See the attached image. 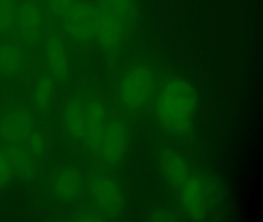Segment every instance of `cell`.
Returning a JSON list of instances; mask_svg holds the SVG:
<instances>
[{
  "label": "cell",
  "mask_w": 263,
  "mask_h": 222,
  "mask_svg": "<svg viewBox=\"0 0 263 222\" xmlns=\"http://www.w3.org/2000/svg\"><path fill=\"white\" fill-rule=\"evenodd\" d=\"M198 95L182 77H172L161 86L155 100V117L161 128L175 137L189 135L195 127Z\"/></svg>",
  "instance_id": "1"
},
{
  "label": "cell",
  "mask_w": 263,
  "mask_h": 222,
  "mask_svg": "<svg viewBox=\"0 0 263 222\" xmlns=\"http://www.w3.org/2000/svg\"><path fill=\"white\" fill-rule=\"evenodd\" d=\"M96 40L106 51L113 52L121 46L135 24V0H98Z\"/></svg>",
  "instance_id": "2"
},
{
  "label": "cell",
  "mask_w": 263,
  "mask_h": 222,
  "mask_svg": "<svg viewBox=\"0 0 263 222\" xmlns=\"http://www.w3.org/2000/svg\"><path fill=\"white\" fill-rule=\"evenodd\" d=\"M155 76L145 64H135L123 74L118 84V98L122 106L135 112L142 109L155 92Z\"/></svg>",
  "instance_id": "3"
},
{
  "label": "cell",
  "mask_w": 263,
  "mask_h": 222,
  "mask_svg": "<svg viewBox=\"0 0 263 222\" xmlns=\"http://www.w3.org/2000/svg\"><path fill=\"white\" fill-rule=\"evenodd\" d=\"M181 207L192 220H204L209 214L214 191L210 180L200 174H191L179 188Z\"/></svg>",
  "instance_id": "4"
},
{
  "label": "cell",
  "mask_w": 263,
  "mask_h": 222,
  "mask_svg": "<svg viewBox=\"0 0 263 222\" xmlns=\"http://www.w3.org/2000/svg\"><path fill=\"white\" fill-rule=\"evenodd\" d=\"M61 20L64 33L74 41L87 43L96 39V10L93 5L76 0Z\"/></svg>",
  "instance_id": "5"
},
{
  "label": "cell",
  "mask_w": 263,
  "mask_h": 222,
  "mask_svg": "<svg viewBox=\"0 0 263 222\" xmlns=\"http://www.w3.org/2000/svg\"><path fill=\"white\" fill-rule=\"evenodd\" d=\"M34 131V117L23 106L12 108L0 120V138L8 146L26 143Z\"/></svg>",
  "instance_id": "6"
},
{
  "label": "cell",
  "mask_w": 263,
  "mask_h": 222,
  "mask_svg": "<svg viewBox=\"0 0 263 222\" xmlns=\"http://www.w3.org/2000/svg\"><path fill=\"white\" fill-rule=\"evenodd\" d=\"M44 23V12L36 0H24L16 6L13 30L22 41L29 44L39 41Z\"/></svg>",
  "instance_id": "7"
},
{
  "label": "cell",
  "mask_w": 263,
  "mask_h": 222,
  "mask_svg": "<svg viewBox=\"0 0 263 222\" xmlns=\"http://www.w3.org/2000/svg\"><path fill=\"white\" fill-rule=\"evenodd\" d=\"M128 133L125 124L120 120L106 123L98 154L110 164L121 163L128 146Z\"/></svg>",
  "instance_id": "8"
},
{
  "label": "cell",
  "mask_w": 263,
  "mask_h": 222,
  "mask_svg": "<svg viewBox=\"0 0 263 222\" xmlns=\"http://www.w3.org/2000/svg\"><path fill=\"white\" fill-rule=\"evenodd\" d=\"M90 192L93 203L106 214H116L124 207V195L121 187L113 179L99 176L92 179Z\"/></svg>",
  "instance_id": "9"
},
{
  "label": "cell",
  "mask_w": 263,
  "mask_h": 222,
  "mask_svg": "<svg viewBox=\"0 0 263 222\" xmlns=\"http://www.w3.org/2000/svg\"><path fill=\"white\" fill-rule=\"evenodd\" d=\"M45 55L50 75L58 83H63L68 77L70 63L65 45L58 32L50 30L45 43Z\"/></svg>",
  "instance_id": "10"
},
{
  "label": "cell",
  "mask_w": 263,
  "mask_h": 222,
  "mask_svg": "<svg viewBox=\"0 0 263 222\" xmlns=\"http://www.w3.org/2000/svg\"><path fill=\"white\" fill-rule=\"evenodd\" d=\"M159 169L163 178L175 189H179L191 174L189 162L184 156L169 148L160 154Z\"/></svg>",
  "instance_id": "11"
},
{
  "label": "cell",
  "mask_w": 263,
  "mask_h": 222,
  "mask_svg": "<svg viewBox=\"0 0 263 222\" xmlns=\"http://www.w3.org/2000/svg\"><path fill=\"white\" fill-rule=\"evenodd\" d=\"M105 125V109L102 103L95 99L86 101L85 137L84 143L98 154L99 153Z\"/></svg>",
  "instance_id": "12"
},
{
  "label": "cell",
  "mask_w": 263,
  "mask_h": 222,
  "mask_svg": "<svg viewBox=\"0 0 263 222\" xmlns=\"http://www.w3.org/2000/svg\"><path fill=\"white\" fill-rule=\"evenodd\" d=\"M63 125L73 140L84 143L85 137L86 101L74 98L67 102L63 110Z\"/></svg>",
  "instance_id": "13"
},
{
  "label": "cell",
  "mask_w": 263,
  "mask_h": 222,
  "mask_svg": "<svg viewBox=\"0 0 263 222\" xmlns=\"http://www.w3.org/2000/svg\"><path fill=\"white\" fill-rule=\"evenodd\" d=\"M53 189L55 195L61 200L66 201L75 200L82 191V177L73 168H64L55 176Z\"/></svg>",
  "instance_id": "14"
},
{
  "label": "cell",
  "mask_w": 263,
  "mask_h": 222,
  "mask_svg": "<svg viewBox=\"0 0 263 222\" xmlns=\"http://www.w3.org/2000/svg\"><path fill=\"white\" fill-rule=\"evenodd\" d=\"M24 64V52L19 45L11 42L0 43V74L13 77Z\"/></svg>",
  "instance_id": "15"
},
{
  "label": "cell",
  "mask_w": 263,
  "mask_h": 222,
  "mask_svg": "<svg viewBox=\"0 0 263 222\" xmlns=\"http://www.w3.org/2000/svg\"><path fill=\"white\" fill-rule=\"evenodd\" d=\"M55 80L50 75L43 76L38 80L33 94L35 110L40 114L48 112L54 92Z\"/></svg>",
  "instance_id": "16"
},
{
  "label": "cell",
  "mask_w": 263,
  "mask_h": 222,
  "mask_svg": "<svg viewBox=\"0 0 263 222\" xmlns=\"http://www.w3.org/2000/svg\"><path fill=\"white\" fill-rule=\"evenodd\" d=\"M16 9L14 0H0V35H7L14 29Z\"/></svg>",
  "instance_id": "17"
},
{
  "label": "cell",
  "mask_w": 263,
  "mask_h": 222,
  "mask_svg": "<svg viewBox=\"0 0 263 222\" xmlns=\"http://www.w3.org/2000/svg\"><path fill=\"white\" fill-rule=\"evenodd\" d=\"M76 0H47V7L53 17L61 20Z\"/></svg>",
  "instance_id": "18"
},
{
  "label": "cell",
  "mask_w": 263,
  "mask_h": 222,
  "mask_svg": "<svg viewBox=\"0 0 263 222\" xmlns=\"http://www.w3.org/2000/svg\"><path fill=\"white\" fill-rule=\"evenodd\" d=\"M15 175L11 163L4 149L0 150V187L8 183Z\"/></svg>",
  "instance_id": "19"
},
{
  "label": "cell",
  "mask_w": 263,
  "mask_h": 222,
  "mask_svg": "<svg viewBox=\"0 0 263 222\" xmlns=\"http://www.w3.org/2000/svg\"><path fill=\"white\" fill-rule=\"evenodd\" d=\"M26 143H27L30 154H33V155L36 157L42 155L45 148V143L44 137L40 133L34 131Z\"/></svg>",
  "instance_id": "20"
}]
</instances>
